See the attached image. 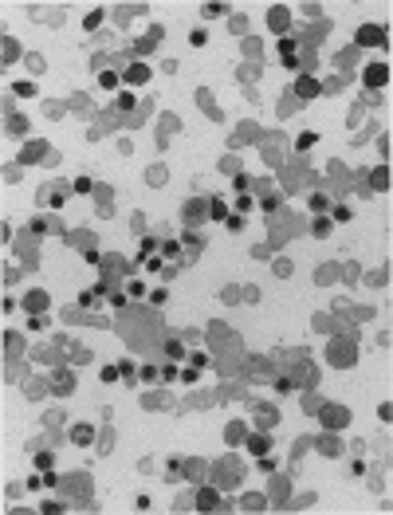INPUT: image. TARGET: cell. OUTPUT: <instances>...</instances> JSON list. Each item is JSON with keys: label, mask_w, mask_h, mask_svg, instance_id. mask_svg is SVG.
<instances>
[{"label": "cell", "mask_w": 393, "mask_h": 515, "mask_svg": "<svg viewBox=\"0 0 393 515\" xmlns=\"http://www.w3.org/2000/svg\"><path fill=\"white\" fill-rule=\"evenodd\" d=\"M358 44H366V47H381V44H389V36H385V28H377V24H366V28H358Z\"/></svg>", "instance_id": "obj_1"}, {"label": "cell", "mask_w": 393, "mask_h": 515, "mask_svg": "<svg viewBox=\"0 0 393 515\" xmlns=\"http://www.w3.org/2000/svg\"><path fill=\"white\" fill-rule=\"evenodd\" d=\"M385 83H389V67H385V63H370V67H366V87L377 91V87H385Z\"/></svg>", "instance_id": "obj_2"}, {"label": "cell", "mask_w": 393, "mask_h": 515, "mask_svg": "<svg viewBox=\"0 0 393 515\" xmlns=\"http://www.w3.org/2000/svg\"><path fill=\"white\" fill-rule=\"evenodd\" d=\"M279 55H283L287 67H295V63H299V44H295L291 36H283V40H279Z\"/></svg>", "instance_id": "obj_3"}, {"label": "cell", "mask_w": 393, "mask_h": 515, "mask_svg": "<svg viewBox=\"0 0 393 515\" xmlns=\"http://www.w3.org/2000/svg\"><path fill=\"white\" fill-rule=\"evenodd\" d=\"M319 91H323V87H319V83H315L311 75H303L299 83H295V94H299V98H315Z\"/></svg>", "instance_id": "obj_4"}, {"label": "cell", "mask_w": 393, "mask_h": 515, "mask_svg": "<svg viewBox=\"0 0 393 515\" xmlns=\"http://www.w3.org/2000/svg\"><path fill=\"white\" fill-rule=\"evenodd\" d=\"M122 79H126V83H146V79H150V67H146V63H130Z\"/></svg>", "instance_id": "obj_5"}, {"label": "cell", "mask_w": 393, "mask_h": 515, "mask_svg": "<svg viewBox=\"0 0 393 515\" xmlns=\"http://www.w3.org/2000/svg\"><path fill=\"white\" fill-rule=\"evenodd\" d=\"M208 216H212V220H224V216H228V201H224V197H212V201H208Z\"/></svg>", "instance_id": "obj_6"}, {"label": "cell", "mask_w": 393, "mask_h": 515, "mask_svg": "<svg viewBox=\"0 0 393 515\" xmlns=\"http://www.w3.org/2000/svg\"><path fill=\"white\" fill-rule=\"evenodd\" d=\"M44 307H47L44 291H32V295H28V311H32V315H44Z\"/></svg>", "instance_id": "obj_7"}, {"label": "cell", "mask_w": 393, "mask_h": 515, "mask_svg": "<svg viewBox=\"0 0 393 515\" xmlns=\"http://www.w3.org/2000/svg\"><path fill=\"white\" fill-rule=\"evenodd\" d=\"M248 448H252L255 456H264V452L272 448V441H268V437H248Z\"/></svg>", "instance_id": "obj_8"}, {"label": "cell", "mask_w": 393, "mask_h": 515, "mask_svg": "<svg viewBox=\"0 0 393 515\" xmlns=\"http://www.w3.org/2000/svg\"><path fill=\"white\" fill-rule=\"evenodd\" d=\"M71 437H75L79 445H91V441H94V429H91V425H79V429H75Z\"/></svg>", "instance_id": "obj_9"}, {"label": "cell", "mask_w": 393, "mask_h": 515, "mask_svg": "<svg viewBox=\"0 0 393 515\" xmlns=\"http://www.w3.org/2000/svg\"><path fill=\"white\" fill-rule=\"evenodd\" d=\"M326 425H330V429H342V425H346V413H342V409H326Z\"/></svg>", "instance_id": "obj_10"}, {"label": "cell", "mask_w": 393, "mask_h": 515, "mask_svg": "<svg viewBox=\"0 0 393 515\" xmlns=\"http://www.w3.org/2000/svg\"><path fill=\"white\" fill-rule=\"evenodd\" d=\"M201 216H205V205H201V201H189V205H185V220H201Z\"/></svg>", "instance_id": "obj_11"}, {"label": "cell", "mask_w": 393, "mask_h": 515, "mask_svg": "<svg viewBox=\"0 0 393 515\" xmlns=\"http://www.w3.org/2000/svg\"><path fill=\"white\" fill-rule=\"evenodd\" d=\"M319 448H323L326 456H338V452H342V448H338V441H334V437H319Z\"/></svg>", "instance_id": "obj_12"}, {"label": "cell", "mask_w": 393, "mask_h": 515, "mask_svg": "<svg viewBox=\"0 0 393 515\" xmlns=\"http://www.w3.org/2000/svg\"><path fill=\"white\" fill-rule=\"evenodd\" d=\"M98 83H102V91H114V87H118V75H114V71H98Z\"/></svg>", "instance_id": "obj_13"}, {"label": "cell", "mask_w": 393, "mask_h": 515, "mask_svg": "<svg viewBox=\"0 0 393 515\" xmlns=\"http://www.w3.org/2000/svg\"><path fill=\"white\" fill-rule=\"evenodd\" d=\"M330 228H334V220H326V216H319L311 232H315V236H330Z\"/></svg>", "instance_id": "obj_14"}, {"label": "cell", "mask_w": 393, "mask_h": 515, "mask_svg": "<svg viewBox=\"0 0 393 515\" xmlns=\"http://www.w3.org/2000/svg\"><path fill=\"white\" fill-rule=\"evenodd\" d=\"M75 390V374H59V385H55V394H71Z\"/></svg>", "instance_id": "obj_15"}, {"label": "cell", "mask_w": 393, "mask_h": 515, "mask_svg": "<svg viewBox=\"0 0 393 515\" xmlns=\"http://www.w3.org/2000/svg\"><path fill=\"white\" fill-rule=\"evenodd\" d=\"M197 503H201V507H205V511H208V507L216 503V492H212V488H205V492L197 495Z\"/></svg>", "instance_id": "obj_16"}, {"label": "cell", "mask_w": 393, "mask_h": 515, "mask_svg": "<svg viewBox=\"0 0 393 515\" xmlns=\"http://www.w3.org/2000/svg\"><path fill=\"white\" fill-rule=\"evenodd\" d=\"M224 224H228V232H240V228H244V216L232 212V216H224Z\"/></svg>", "instance_id": "obj_17"}, {"label": "cell", "mask_w": 393, "mask_h": 515, "mask_svg": "<svg viewBox=\"0 0 393 515\" xmlns=\"http://www.w3.org/2000/svg\"><path fill=\"white\" fill-rule=\"evenodd\" d=\"M311 209H315L319 216H323V212L330 209V197H311Z\"/></svg>", "instance_id": "obj_18"}, {"label": "cell", "mask_w": 393, "mask_h": 515, "mask_svg": "<svg viewBox=\"0 0 393 515\" xmlns=\"http://www.w3.org/2000/svg\"><path fill=\"white\" fill-rule=\"evenodd\" d=\"M205 16H208V20H216V16H224V4H216V0H212V4H205Z\"/></svg>", "instance_id": "obj_19"}, {"label": "cell", "mask_w": 393, "mask_h": 515, "mask_svg": "<svg viewBox=\"0 0 393 515\" xmlns=\"http://www.w3.org/2000/svg\"><path fill=\"white\" fill-rule=\"evenodd\" d=\"M40 484H44V488H55V484H59V476H55V472H51V468H44V476H40Z\"/></svg>", "instance_id": "obj_20"}, {"label": "cell", "mask_w": 393, "mask_h": 515, "mask_svg": "<svg viewBox=\"0 0 393 515\" xmlns=\"http://www.w3.org/2000/svg\"><path fill=\"white\" fill-rule=\"evenodd\" d=\"M373 185H377V189H389V173H385V169H377V173H373Z\"/></svg>", "instance_id": "obj_21"}, {"label": "cell", "mask_w": 393, "mask_h": 515, "mask_svg": "<svg viewBox=\"0 0 393 515\" xmlns=\"http://www.w3.org/2000/svg\"><path fill=\"white\" fill-rule=\"evenodd\" d=\"M189 44H193V47H205V44H208V36H205V32H201V28H197V32L189 36Z\"/></svg>", "instance_id": "obj_22"}, {"label": "cell", "mask_w": 393, "mask_h": 515, "mask_svg": "<svg viewBox=\"0 0 393 515\" xmlns=\"http://www.w3.org/2000/svg\"><path fill=\"white\" fill-rule=\"evenodd\" d=\"M181 354H185L181 342H165V358H181Z\"/></svg>", "instance_id": "obj_23"}, {"label": "cell", "mask_w": 393, "mask_h": 515, "mask_svg": "<svg viewBox=\"0 0 393 515\" xmlns=\"http://www.w3.org/2000/svg\"><path fill=\"white\" fill-rule=\"evenodd\" d=\"M346 220H350V209H346V205H338V209H334V224H346Z\"/></svg>", "instance_id": "obj_24"}, {"label": "cell", "mask_w": 393, "mask_h": 515, "mask_svg": "<svg viewBox=\"0 0 393 515\" xmlns=\"http://www.w3.org/2000/svg\"><path fill=\"white\" fill-rule=\"evenodd\" d=\"M16 55H20V47L12 44V40H4V59H16Z\"/></svg>", "instance_id": "obj_25"}, {"label": "cell", "mask_w": 393, "mask_h": 515, "mask_svg": "<svg viewBox=\"0 0 393 515\" xmlns=\"http://www.w3.org/2000/svg\"><path fill=\"white\" fill-rule=\"evenodd\" d=\"M259 209H264V212H272V209H279V197H264V201H259Z\"/></svg>", "instance_id": "obj_26"}, {"label": "cell", "mask_w": 393, "mask_h": 515, "mask_svg": "<svg viewBox=\"0 0 393 515\" xmlns=\"http://www.w3.org/2000/svg\"><path fill=\"white\" fill-rule=\"evenodd\" d=\"M252 209V197H236V212H248Z\"/></svg>", "instance_id": "obj_27"}, {"label": "cell", "mask_w": 393, "mask_h": 515, "mask_svg": "<svg viewBox=\"0 0 393 515\" xmlns=\"http://www.w3.org/2000/svg\"><path fill=\"white\" fill-rule=\"evenodd\" d=\"M118 374H122V377H134V362H118Z\"/></svg>", "instance_id": "obj_28"}, {"label": "cell", "mask_w": 393, "mask_h": 515, "mask_svg": "<svg viewBox=\"0 0 393 515\" xmlns=\"http://www.w3.org/2000/svg\"><path fill=\"white\" fill-rule=\"evenodd\" d=\"M91 189H94V185L87 181V177H79V181H75V193H91Z\"/></svg>", "instance_id": "obj_29"}, {"label": "cell", "mask_w": 393, "mask_h": 515, "mask_svg": "<svg viewBox=\"0 0 393 515\" xmlns=\"http://www.w3.org/2000/svg\"><path fill=\"white\" fill-rule=\"evenodd\" d=\"M236 165H240L236 158H224V162H220V169H224V173H236Z\"/></svg>", "instance_id": "obj_30"}]
</instances>
